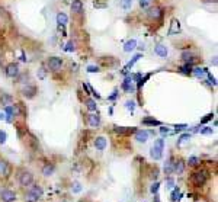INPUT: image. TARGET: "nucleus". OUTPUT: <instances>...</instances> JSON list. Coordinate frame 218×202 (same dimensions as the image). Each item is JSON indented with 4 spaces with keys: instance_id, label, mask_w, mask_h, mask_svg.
<instances>
[{
    "instance_id": "13",
    "label": "nucleus",
    "mask_w": 218,
    "mask_h": 202,
    "mask_svg": "<svg viewBox=\"0 0 218 202\" xmlns=\"http://www.w3.org/2000/svg\"><path fill=\"white\" fill-rule=\"evenodd\" d=\"M87 124H89L92 128L99 126V124H100V117H99V114H90V115H87Z\"/></svg>"
},
{
    "instance_id": "16",
    "label": "nucleus",
    "mask_w": 218,
    "mask_h": 202,
    "mask_svg": "<svg viewBox=\"0 0 218 202\" xmlns=\"http://www.w3.org/2000/svg\"><path fill=\"white\" fill-rule=\"evenodd\" d=\"M185 172V162L182 159H177V160H173V173H183Z\"/></svg>"
},
{
    "instance_id": "8",
    "label": "nucleus",
    "mask_w": 218,
    "mask_h": 202,
    "mask_svg": "<svg viewBox=\"0 0 218 202\" xmlns=\"http://www.w3.org/2000/svg\"><path fill=\"white\" fill-rule=\"evenodd\" d=\"M114 131L118 134V135H131V134H134L137 129H135V126H118V125H114Z\"/></svg>"
},
{
    "instance_id": "21",
    "label": "nucleus",
    "mask_w": 218,
    "mask_h": 202,
    "mask_svg": "<svg viewBox=\"0 0 218 202\" xmlns=\"http://www.w3.org/2000/svg\"><path fill=\"white\" fill-rule=\"evenodd\" d=\"M12 100H13V97L10 95H7V93H1L0 95V105L1 106H7L9 103H12Z\"/></svg>"
},
{
    "instance_id": "14",
    "label": "nucleus",
    "mask_w": 218,
    "mask_h": 202,
    "mask_svg": "<svg viewBox=\"0 0 218 202\" xmlns=\"http://www.w3.org/2000/svg\"><path fill=\"white\" fill-rule=\"evenodd\" d=\"M154 52H156L159 57H162V58H166V57L169 55L167 47H166V45H163V44H159V45H156V47H154Z\"/></svg>"
},
{
    "instance_id": "12",
    "label": "nucleus",
    "mask_w": 218,
    "mask_h": 202,
    "mask_svg": "<svg viewBox=\"0 0 218 202\" xmlns=\"http://www.w3.org/2000/svg\"><path fill=\"white\" fill-rule=\"evenodd\" d=\"M70 9L74 15H80L83 12V1L82 0H73L70 4Z\"/></svg>"
},
{
    "instance_id": "1",
    "label": "nucleus",
    "mask_w": 218,
    "mask_h": 202,
    "mask_svg": "<svg viewBox=\"0 0 218 202\" xmlns=\"http://www.w3.org/2000/svg\"><path fill=\"white\" fill-rule=\"evenodd\" d=\"M208 179H210V173H208V170H205V169L195 170V172L189 176V182H190V185H192L193 188H201V186H204V185L208 182Z\"/></svg>"
},
{
    "instance_id": "44",
    "label": "nucleus",
    "mask_w": 218,
    "mask_h": 202,
    "mask_svg": "<svg viewBox=\"0 0 218 202\" xmlns=\"http://www.w3.org/2000/svg\"><path fill=\"white\" fill-rule=\"evenodd\" d=\"M160 132H162V135H164V134H167V132H169V129H167L166 126H162V128H160Z\"/></svg>"
},
{
    "instance_id": "9",
    "label": "nucleus",
    "mask_w": 218,
    "mask_h": 202,
    "mask_svg": "<svg viewBox=\"0 0 218 202\" xmlns=\"http://www.w3.org/2000/svg\"><path fill=\"white\" fill-rule=\"evenodd\" d=\"M147 15H148L151 19L157 20V19H160V18H162L163 12H162V9H160L159 6H151V7H148V10H147Z\"/></svg>"
},
{
    "instance_id": "29",
    "label": "nucleus",
    "mask_w": 218,
    "mask_h": 202,
    "mask_svg": "<svg viewBox=\"0 0 218 202\" xmlns=\"http://www.w3.org/2000/svg\"><path fill=\"white\" fill-rule=\"evenodd\" d=\"M132 3H134V0H121V7L124 10H130L132 7Z\"/></svg>"
},
{
    "instance_id": "17",
    "label": "nucleus",
    "mask_w": 218,
    "mask_h": 202,
    "mask_svg": "<svg viewBox=\"0 0 218 202\" xmlns=\"http://www.w3.org/2000/svg\"><path fill=\"white\" fill-rule=\"evenodd\" d=\"M55 173V164L54 163H47L45 166L42 167V174L44 176H52Z\"/></svg>"
},
{
    "instance_id": "6",
    "label": "nucleus",
    "mask_w": 218,
    "mask_h": 202,
    "mask_svg": "<svg viewBox=\"0 0 218 202\" xmlns=\"http://www.w3.org/2000/svg\"><path fill=\"white\" fill-rule=\"evenodd\" d=\"M19 73H20V70H19V66L16 63H10L6 66V76L9 79H18Z\"/></svg>"
},
{
    "instance_id": "38",
    "label": "nucleus",
    "mask_w": 218,
    "mask_h": 202,
    "mask_svg": "<svg viewBox=\"0 0 218 202\" xmlns=\"http://www.w3.org/2000/svg\"><path fill=\"white\" fill-rule=\"evenodd\" d=\"M201 134H212V128H204V129H201Z\"/></svg>"
},
{
    "instance_id": "39",
    "label": "nucleus",
    "mask_w": 218,
    "mask_h": 202,
    "mask_svg": "<svg viewBox=\"0 0 218 202\" xmlns=\"http://www.w3.org/2000/svg\"><path fill=\"white\" fill-rule=\"evenodd\" d=\"M212 117H214V114H208V115H207V117H205V118H204V119H202V124H205V122L207 121H210V119H212Z\"/></svg>"
},
{
    "instance_id": "45",
    "label": "nucleus",
    "mask_w": 218,
    "mask_h": 202,
    "mask_svg": "<svg viewBox=\"0 0 218 202\" xmlns=\"http://www.w3.org/2000/svg\"><path fill=\"white\" fill-rule=\"evenodd\" d=\"M1 118H3V115H1V114H0V119H1Z\"/></svg>"
},
{
    "instance_id": "18",
    "label": "nucleus",
    "mask_w": 218,
    "mask_h": 202,
    "mask_svg": "<svg viewBox=\"0 0 218 202\" xmlns=\"http://www.w3.org/2000/svg\"><path fill=\"white\" fill-rule=\"evenodd\" d=\"M179 32H180V22L177 19H173L170 23V28H169V35H174Z\"/></svg>"
},
{
    "instance_id": "43",
    "label": "nucleus",
    "mask_w": 218,
    "mask_h": 202,
    "mask_svg": "<svg viewBox=\"0 0 218 202\" xmlns=\"http://www.w3.org/2000/svg\"><path fill=\"white\" fill-rule=\"evenodd\" d=\"M148 1H150V0H140V6H141V7H145V6L148 4Z\"/></svg>"
},
{
    "instance_id": "10",
    "label": "nucleus",
    "mask_w": 218,
    "mask_h": 202,
    "mask_svg": "<svg viewBox=\"0 0 218 202\" xmlns=\"http://www.w3.org/2000/svg\"><path fill=\"white\" fill-rule=\"evenodd\" d=\"M134 134H135V140L138 143H147V140L150 137V131H147V129H137Z\"/></svg>"
},
{
    "instance_id": "22",
    "label": "nucleus",
    "mask_w": 218,
    "mask_h": 202,
    "mask_svg": "<svg viewBox=\"0 0 218 202\" xmlns=\"http://www.w3.org/2000/svg\"><path fill=\"white\" fill-rule=\"evenodd\" d=\"M135 48H137V41L135 40H130L124 44V51H125V52H131V51H134Z\"/></svg>"
},
{
    "instance_id": "27",
    "label": "nucleus",
    "mask_w": 218,
    "mask_h": 202,
    "mask_svg": "<svg viewBox=\"0 0 218 202\" xmlns=\"http://www.w3.org/2000/svg\"><path fill=\"white\" fill-rule=\"evenodd\" d=\"M141 57H143L141 54H137V55H134V58H132V60H131L130 63H128V64L125 66V69H124V73H127V71L130 70L131 67H132V66H134V64H135V63H137V61H138V60L141 58Z\"/></svg>"
},
{
    "instance_id": "33",
    "label": "nucleus",
    "mask_w": 218,
    "mask_h": 202,
    "mask_svg": "<svg viewBox=\"0 0 218 202\" xmlns=\"http://www.w3.org/2000/svg\"><path fill=\"white\" fill-rule=\"evenodd\" d=\"M179 194H180V191H179V188H176V189L173 191V194H172V201H173V202H176L177 199H179V198H177V196H179Z\"/></svg>"
},
{
    "instance_id": "40",
    "label": "nucleus",
    "mask_w": 218,
    "mask_h": 202,
    "mask_svg": "<svg viewBox=\"0 0 218 202\" xmlns=\"http://www.w3.org/2000/svg\"><path fill=\"white\" fill-rule=\"evenodd\" d=\"M0 143H6V132L0 131Z\"/></svg>"
},
{
    "instance_id": "42",
    "label": "nucleus",
    "mask_w": 218,
    "mask_h": 202,
    "mask_svg": "<svg viewBox=\"0 0 218 202\" xmlns=\"http://www.w3.org/2000/svg\"><path fill=\"white\" fill-rule=\"evenodd\" d=\"M118 96V90H114V93L109 96V100H115V97Z\"/></svg>"
},
{
    "instance_id": "24",
    "label": "nucleus",
    "mask_w": 218,
    "mask_h": 202,
    "mask_svg": "<svg viewBox=\"0 0 218 202\" xmlns=\"http://www.w3.org/2000/svg\"><path fill=\"white\" fill-rule=\"evenodd\" d=\"M164 172H166V174H172L173 173V157H170L167 162L164 163Z\"/></svg>"
},
{
    "instance_id": "28",
    "label": "nucleus",
    "mask_w": 218,
    "mask_h": 202,
    "mask_svg": "<svg viewBox=\"0 0 218 202\" xmlns=\"http://www.w3.org/2000/svg\"><path fill=\"white\" fill-rule=\"evenodd\" d=\"M192 64H189V63H186L185 66H182L180 67V73H183V74H192Z\"/></svg>"
},
{
    "instance_id": "4",
    "label": "nucleus",
    "mask_w": 218,
    "mask_h": 202,
    "mask_svg": "<svg viewBox=\"0 0 218 202\" xmlns=\"http://www.w3.org/2000/svg\"><path fill=\"white\" fill-rule=\"evenodd\" d=\"M47 66H48V69L51 71L55 73V71H58L63 67V58H60V57H49L48 61H47Z\"/></svg>"
},
{
    "instance_id": "3",
    "label": "nucleus",
    "mask_w": 218,
    "mask_h": 202,
    "mask_svg": "<svg viewBox=\"0 0 218 202\" xmlns=\"http://www.w3.org/2000/svg\"><path fill=\"white\" fill-rule=\"evenodd\" d=\"M163 151H164V140L159 138V140L154 141V144H153V147L150 150V156L154 160H160L163 157Z\"/></svg>"
},
{
    "instance_id": "15",
    "label": "nucleus",
    "mask_w": 218,
    "mask_h": 202,
    "mask_svg": "<svg viewBox=\"0 0 218 202\" xmlns=\"http://www.w3.org/2000/svg\"><path fill=\"white\" fill-rule=\"evenodd\" d=\"M106 144H108V141H106L105 137H96V138H95V148H96V150L103 151V150L106 148Z\"/></svg>"
},
{
    "instance_id": "37",
    "label": "nucleus",
    "mask_w": 218,
    "mask_h": 202,
    "mask_svg": "<svg viewBox=\"0 0 218 202\" xmlns=\"http://www.w3.org/2000/svg\"><path fill=\"white\" fill-rule=\"evenodd\" d=\"M125 105H127V109H130V111H134V108H135V103H134V102H130V100H128Z\"/></svg>"
},
{
    "instance_id": "31",
    "label": "nucleus",
    "mask_w": 218,
    "mask_h": 202,
    "mask_svg": "<svg viewBox=\"0 0 218 202\" xmlns=\"http://www.w3.org/2000/svg\"><path fill=\"white\" fill-rule=\"evenodd\" d=\"M74 49H76L74 42H73V41H68V42H67V45H66V48H64V51H67V52H73Z\"/></svg>"
},
{
    "instance_id": "36",
    "label": "nucleus",
    "mask_w": 218,
    "mask_h": 202,
    "mask_svg": "<svg viewBox=\"0 0 218 202\" xmlns=\"http://www.w3.org/2000/svg\"><path fill=\"white\" fill-rule=\"evenodd\" d=\"M166 183H167V188H170V189L174 186V182L172 177H167V179H166Z\"/></svg>"
},
{
    "instance_id": "11",
    "label": "nucleus",
    "mask_w": 218,
    "mask_h": 202,
    "mask_svg": "<svg viewBox=\"0 0 218 202\" xmlns=\"http://www.w3.org/2000/svg\"><path fill=\"white\" fill-rule=\"evenodd\" d=\"M10 173V167H9V163L6 162L4 159H0V179H4L7 177Z\"/></svg>"
},
{
    "instance_id": "30",
    "label": "nucleus",
    "mask_w": 218,
    "mask_h": 202,
    "mask_svg": "<svg viewBox=\"0 0 218 202\" xmlns=\"http://www.w3.org/2000/svg\"><path fill=\"white\" fill-rule=\"evenodd\" d=\"M199 157H196V156H192V157H189V160H188V164L190 166V167H195V166H198L199 164Z\"/></svg>"
},
{
    "instance_id": "26",
    "label": "nucleus",
    "mask_w": 218,
    "mask_h": 202,
    "mask_svg": "<svg viewBox=\"0 0 218 202\" xmlns=\"http://www.w3.org/2000/svg\"><path fill=\"white\" fill-rule=\"evenodd\" d=\"M182 58H183V61H185V63H189V64H192V61L195 60V55H193L192 52L186 51V52H183V54H182Z\"/></svg>"
},
{
    "instance_id": "20",
    "label": "nucleus",
    "mask_w": 218,
    "mask_h": 202,
    "mask_svg": "<svg viewBox=\"0 0 218 202\" xmlns=\"http://www.w3.org/2000/svg\"><path fill=\"white\" fill-rule=\"evenodd\" d=\"M134 80H132V77H127L125 80H124V83H122V89L125 90V92H134Z\"/></svg>"
},
{
    "instance_id": "7",
    "label": "nucleus",
    "mask_w": 218,
    "mask_h": 202,
    "mask_svg": "<svg viewBox=\"0 0 218 202\" xmlns=\"http://www.w3.org/2000/svg\"><path fill=\"white\" fill-rule=\"evenodd\" d=\"M16 198V192H13L12 189H3L0 191V201L1 202H15Z\"/></svg>"
},
{
    "instance_id": "2",
    "label": "nucleus",
    "mask_w": 218,
    "mask_h": 202,
    "mask_svg": "<svg viewBox=\"0 0 218 202\" xmlns=\"http://www.w3.org/2000/svg\"><path fill=\"white\" fill-rule=\"evenodd\" d=\"M16 179H18V183L22 188H28L34 182V174L28 169H19L18 173H16Z\"/></svg>"
},
{
    "instance_id": "41",
    "label": "nucleus",
    "mask_w": 218,
    "mask_h": 202,
    "mask_svg": "<svg viewBox=\"0 0 218 202\" xmlns=\"http://www.w3.org/2000/svg\"><path fill=\"white\" fill-rule=\"evenodd\" d=\"M186 126H188V125H185V124H183V125H174V128H176V132H177V131H182V129H185Z\"/></svg>"
},
{
    "instance_id": "34",
    "label": "nucleus",
    "mask_w": 218,
    "mask_h": 202,
    "mask_svg": "<svg viewBox=\"0 0 218 202\" xmlns=\"http://www.w3.org/2000/svg\"><path fill=\"white\" fill-rule=\"evenodd\" d=\"M87 71H89V73H99L100 70H99L97 66H89V67H87Z\"/></svg>"
},
{
    "instance_id": "35",
    "label": "nucleus",
    "mask_w": 218,
    "mask_h": 202,
    "mask_svg": "<svg viewBox=\"0 0 218 202\" xmlns=\"http://www.w3.org/2000/svg\"><path fill=\"white\" fill-rule=\"evenodd\" d=\"M159 186H160V183H159V182H156V183H153V186L150 188V191H151V194H157V191H159Z\"/></svg>"
},
{
    "instance_id": "25",
    "label": "nucleus",
    "mask_w": 218,
    "mask_h": 202,
    "mask_svg": "<svg viewBox=\"0 0 218 202\" xmlns=\"http://www.w3.org/2000/svg\"><path fill=\"white\" fill-rule=\"evenodd\" d=\"M143 124L144 125H150V126H154V125H162V122L160 121H157V119H154V118H143Z\"/></svg>"
},
{
    "instance_id": "32",
    "label": "nucleus",
    "mask_w": 218,
    "mask_h": 202,
    "mask_svg": "<svg viewBox=\"0 0 218 202\" xmlns=\"http://www.w3.org/2000/svg\"><path fill=\"white\" fill-rule=\"evenodd\" d=\"M189 138H190V135H189V134H183V135H180V137H179V140H177V145H180L183 141H186V140H189Z\"/></svg>"
},
{
    "instance_id": "19",
    "label": "nucleus",
    "mask_w": 218,
    "mask_h": 202,
    "mask_svg": "<svg viewBox=\"0 0 218 202\" xmlns=\"http://www.w3.org/2000/svg\"><path fill=\"white\" fill-rule=\"evenodd\" d=\"M57 23L60 26H66L68 23V16L64 13V12H58L57 13Z\"/></svg>"
},
{
    "instance_id": "5",
    "label": "nucleus",
    "mask_w": 218,
    "mask_h": 202,
    "mask_svg": "<svg viewBox=\"0 0 218 202\" xmlns=\"http://www.w3.org/2000/svg\"><path fill=\"white\" fill-rule=\"evenodd\" d=\"M20 93H22V96L26 97V99H34V97L37 96V93H38V89H37L35 86H32V84H26V86H23V87L20 89Z\"/></svg>"
},
{
    "instance_id": "23",
    "label": "nucleus",
    "mask_w": 218,
    "mask_h": 202,
    "mask_svg": "<svg viewBox=\"0 0 218 202\" xmlns=\"http://www.w3.org/2000/svg\"><path fill=\"white\" fill-rule=\"evenodd\" d=\"M86 108L87 111H90V112H96V109H97V105H96V100L95 99H86Z\"/></svg>"
}]
</instances>
